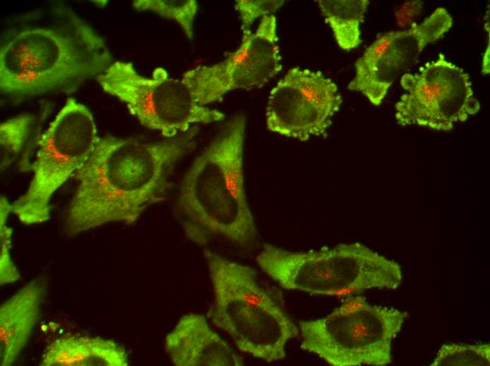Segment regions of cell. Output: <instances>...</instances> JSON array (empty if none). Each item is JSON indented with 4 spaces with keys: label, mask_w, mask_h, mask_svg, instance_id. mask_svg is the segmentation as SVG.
I'll return each mask as SVG.
<instances>
[{
    "label": "cell",
    "mask_w": 490,
    "mask_h": 366,
    "mask_svg": "<svg viewBox=\"0 0 490 366\" xmlns=\"http://www.w3.org/2000/svg\"><path fill=\"white\" fill-rule=\"evenodd\" d=\"M125 349L101 337L67 335L45 348L40 366H127Z\"/></svg>",
    "instance_id": "obj_15"
},
{
    "label": "cell",
    "mask_w": 490,
    "mask_h": 366,
    "mask_svg": "<svg viewBox=\"0 0 490 366\" xmlns=\"http://www.w3.org/2000/svg\"><path fill=\"white\" fill-rule=\"evenodd\" d=\"M400 83L406 92L395 104V118L401 126L449 131L480 108L469 75L442 54L403 75Z\"/></svg>",
    "instance_id": "obj_9"
},
{
    "label": "cell",
    "mask_w": 490,
    "mask_h": 366,
    "mask_svg": "<svg viewBox=\"0 0 490 366\" xmlns=\"http://www.w3.org/2000/svg\"><path fill=\"white\" fill-rule=\"evenodd\" d=\"M261 270L283 289L344 296L370 289H396L401 266L360 244L294 252L265 244L257 255Z\"/></svg>",
    "instance_id": "obj_5"
},
{
    "label": "cell",
    "mask_w": 490,
    "mask_h": 366,
    "mask_svg": "<svg viewBox=\"0 0 490 366\" xmlns=\"http://www.w3.org/2000/svg\"><path fill=\"white\" fill-rule=\"evenodd\" d=\"M195 132L156 142L100 137L74 176L66 232L75 235L109 222L135 223L148 207L165 199L175 164L194 146Z\"/></svg>",
    "instance_id": "obj_1"
},
{
    "label": "cell",
    "mask_w": 490,
    "mask_h": 366,
    "mask_svg": "<svg viewBox=\"0 0 490 366\" xmlns=\"http://www.w3.org/2000/svg\"><path fill=\"white\" fill-rule=\"evenodd\" d=\"M277 21L261 18L255 32H243L240 46L223 61L185 72L182 81L201 106L220 102L229 92L259 88L282 70Z\"/></svg>",
    "instance_id": "obj_10"
},
{
    "label": "cell",
    "mask_w": 490,
    "mask_h": 366,
    "mask_svg": "<svg viewBox=\"0 0 490 366\" xmlns=\"http://www.w3.org/2000/svg\"><path fill=\"white\" fill-rule=\"evenodd\" d=\"M96 80L105 92L124 103L143 126L168 139L186 132L193 124L225 118L222 112L196 103L184 82L170 77L163 68L146 77L131 63L118 61Z\"/></svg>",
    "instance_id": "obj_8"
},
{
    "label": "cell",
    "mask_w": 490,
    "mask_h": 366,
    "mask_svg": "<svg viewBox=\"0 0 490 366\" xmlns=\"http://www.w3.org/2000/svg\"><path fill=\"white\" fill-rule=\"evenodd\" d=\"M490 345L446 343L441 346L432 366H489Z\"/></svg>",
    "instance_id": "obj_19"
},
{
    "label": "cell",
    "mask_w": 490,
    "mask_h": 366,
    "mask_svg": "<svg viewBox=\"0 0 490 366\" xmlns=\"http://www.w3.org/2000/svg\"><path fill=\"white\" fill-rule=\"evenodd\" d=\"M284 1H236L235 7L240 16L243 32L251 31L250 27L257 18L272 15L284 4Z\"/></svg>",
    "instance_id": "obj_21"
},
{
    "label": "cell",
    "mask_w": 490,
    "mask_h": 366,
    "mask_svg": "<svg viewBox=\"0 0 490 366\" xmlns=\"http://www.w3.org/2000/svg\"><path fill=\"white\" fill-rule=\"evenodd\" d=\"M112 63L103 38L71 8L37 9L1 37V92L14 99L70 94Z\"/></svg>",
    "instance_id": "obj_2"
},
{
    "label": "cell",
    "mask_w": 490,
    "mask_h": 366,
    "mask_svg": "<svg viewBox=\"0 0 490 366\" xmlns=\"http://www.w3.org/2000/svg\"><path fill=\"white\" fill-rule=\"evenodd\" d=\"M213 289L208 317L238 348L267 362L285 357L299 329L259 284L251 267L204 251Z\"/></svg>",
    "instance_id": "obj_4"
},
{
    "label": "cell",
    "mask_w": 490,
    "mask_h": 366,
    "mask_svg": "<svg viewBox=\"0 0 490 366\" xmlns=\"http://www.w3.org/2000/svg\"><path fill=\"white\" fill-rule=\"evenodd\" d=\"M339 46L350 51L361 42L360 25L370 4L367 0L316 1Z\"/></svg>",
    "instance_id": "obj_16"
},
{
    "label": "cell",
    "mask_w": 490,
    "mask_h": 366,
    "mask_svg": "<svg viewBox=\"0 0 490 366\" xmlns=\"http://www.w3.org/2000/svg\"><path fill=\"white\" fill-rule=\"evenodd\" d=\"M165 348L177 366L243 365L242 358L210 327L204 316H182L166 336Z\"/></svg>",
    "instance_id": "obj_13"
},
{
    "label": "cell",
    "mask_w": 490,
    "mask_h": 366,
    "mask_svg": "<svg viewBox=\"0 0 490 366\" xmlns=\"http://www.w3.org/2000/svg\"><path fill=\"white\" fill-rule=\"evenodd\" d=\"M453 19L444 8H436L421 23L377 38L355 63V75L348 89L360 92L379 106L389 89L417 61L422 50L442 37Z\"/></svg>",
    "instance_id": "obj_12"
},
{
    "label": "cell",
    "mask_w": 490,
    "mask_h": 366,
    "mask_svg": "<svg viewBox=\"0 0 490 366\" xmlns=\"http://www.w3.org/2000/svg\"><path fill=\"white\" fill-rule=\"evenodd\" d=\"M100 137L94 118L82 103L69 98L38 137L26 191L11 203L23 224L46 222L54 193L84 165Z\"/></svg>",
    "instance_id": "obj_7"
},
{
    "label": "cell",
    "mask_w": 490,
    "mask_h": 366,
    "mask_svg": "<svg viewBox=\"0 0 490 366\" xmlns=\"http://www.w3.org/2000/svg\"><path fill=\"white\" fill-rule=\"evenodd\" d=\"M342 99L337 84L320 71L293 68L271 90L267 128L301 141L325 135Z\"/></svg>",
    "instance_id": "obj_11"
},
{
    "label": "cell",
    "mask_w": 490,
    "mask_h": 366,
    "mask_svg": "<svg viewBox=\"0 0 490 366\" xmlns=\"http://www.w3.org/2000/svg\"><path fill=\"white\" fill-rule=\"evenodd\" d=\"M482 72L486 75L489 73V44L488 45L486 51L483 56L482 63Z\"/></svg>",
    "instance_id": "obj_22"
},
{
    "label": "cell",
    "mask_w": 490,
    "mask_h": 366,
    "mask_svg": "<svg viewBox=\"0 0 490 366\" xmlns=\"http://www.w3.org/2000/svg\"><path fill=\"white\" fill-rule=\"evenodd\" d=\"M133 7L140 11H150L158 15L173 20L183 30L190 40L194 35V21L198 5L194 0H137Z\"/></svg>",
    "instance_id": "obj_18"
},
{
    "label": "cell",
    "mask_w": 490,
    "mask_h": 366,
    "mask_svg": "<svg viewBox=\"0 0 490 366\" xmlns=\"http://www.w3.org/2000/svg\"><path fill=\"white\" fill-rule=\"evenodd\" d=\"M36 125V117L24 113L12 117L0 125L1 171L14 163L31 141Z\"/></svg>",
    "instance_id": "obj_17"
},
{
    "label": "cell",
    "mask_w": 490,
    "mask_h": 366,
    "mask_svg": "<svg viewBox=\"0 0 490 366\" xmlns=\"http://www.w3.org/2000/svg\"><path fill=\"white\" fill-rule=\"evenodd\" d=\"M11 204L1 196L0 201V284H12L20 279V274L15 266L10 250L12 229L6 225Z\"/></svg>",
    "instance_id": "obj_20"
},
{
    "label": "cell",
    "mask_w": 490,
    "mask_h": 366,
    "mask_svg": "<svg viewBox=\"0 0 490 366\" xmlns=\"http://www.w3.org/2000/svg\"><path fill=\"white\" fill-rule=\"evenodd\" d=\"M246 118L228 121L186 172L177 209L182 229L200 246L222 237L248 246L257 236L244 188L243 151Z\"/></svg>",
    "instance_id": "obj_3"
},
{
    "label": "cell",
    "mask_w": 490,
    "mask_h": 366,
    "mask_svg": "<svg viewBox=\"0 0 490 366\" xmlns=\"http://www.w3.org/2000/svg\"><path fill=\"white\" fill-rule=\"evenodd\" d=\"M408 317L406 311L351 296L325 317L299 322L301 348L333 366H384Z\"/></svg>",
    "instance_id": "obj_6"
},
{
    "label": "cell",
    "mask_w": 490,
    "mask_h": 366,
    "mask_svg": "<svg viewBox=\"0 0 490 366\" xmlns=\"http://www.w3.org/2000/svg\"><path fill=\"white\" fill-rule=\"evenodd\" d=\"M47 286V278L38 276L1 305V366L13 365L29 342L40 318Z\"/></svg>",
    "instance_id": "obj_14"
}]
</instances>
